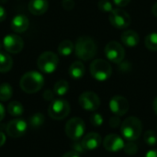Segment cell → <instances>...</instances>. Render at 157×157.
<instances>
[{
    "instance_id": "cell-18",
    "label": "cell",
    "mask_w": 157,
    "mask_h": 157,
    "mask_svg": "<svg viewBox=\"0 0 157 157\" xmlns=\"http://www.w3.org/2000/svg\"><path fill=\"white\" fill-rule=\"evenodd\" d=\"M121 42L128 47H135L140 42L139 34L132 29H127L123 31L121 36Z\"/></svg>"
},
{
    "instance_id": "cell-24",
    "label": "cell",
    "mask_w": 157,
    "mask_h": 157,
    "mask_svg": "<svg viewBox=\"0 0 157 157\" xmlns=\"http://www.w3.org/2000/svg\"><path fill=\"white\" fill-rule=\"evenodd\" d=\"M69 90V84L65 80H59L55 83L53 86V92L57 96H64Z\"/></svg>"
},
{
    "instance_id": "cell-43",
    "label": "cell",
    "mask_w": 157,
    "mask_h": 157,
    "mask_svg": "<svg viewBox=\"0 0 157 157\" xmlns=\"http://www.w3.org/2000/svg\"><path fill=\"white\" fill-rule=\"evenodd\" d=\"M2 46H3V44L1 43V41H0V52H1V49H2Z\"/></svg>"
},
{
    "instance_id": "cell-6",
    "label": "cell",
    "mask_w": 157,
    "mask_h": 157,
    "mask_svg": "<svg viewBox=\"0 0 157 157\" xmlns=\"http://www.w3.org/2000/svg\"><path fill=\"white\" fill-rule=\"evenodd\" d=\"M70 110V105L65 99L57 98L51 102L48 109V113L52 119L60 121L66 118L69 115Z\"/></svg>"
},
{
    "instance_id": "cell-39",
    "label": "cell",
    "mask_w": 157,
    "mask_h": 157,
    "mask_svg": "<svg viewBox=\"0 0 157 157\" xmlns=\"http://www.w3.org/2000/svg\"><path fill=\"white\" fill-rule=\"evenodd\" d=\"M5 113H6L5 107L0 103V121H3V119L5 118Z\"/></svg>"
},
{
    "instance_id": "cell-22",
    "label": "cell",
    "mask_w": 157,
    "mask_h": 157,
    "mask_svg": "<svg viewBox=\"0 0 157 157\" xmlns=\"http://www.w3.org/2000/svg\"><path fill=\"white\" fill-rule=\"evenodd\" d=\"M23 106L18 101H12L7 106V112L14 117H19L23 114Z\"/></svg>"
},
{
    "instance_id": "cell-28",
    "label": "cell",
    "mask_w": 157,
    "mask_h": 157,
    "mask_svg": "<svg viewBox=\"0 0 157 157\" xmlns=\"http://www.w3.org/2000/svg\"><path fill=\"white\" fill-rule=\"evenodd\" d=\"M123 150L126 155H134L138 152V145L134 143V141H128V143H126L124 144Z\"/></svg>"
},
{
    "instance_id": "cell-21",
    "label": "cell",
    "mask_w": 157,
    "mask_h": 157,
    "mask_svg": "<svg viewBox=\"0 0 157 157\" xmlns=\"http://www.w3.org/2000/svg\"><path fill=\"white\" fill-rule=\"evenodd\" d=\"M74 50H75V44L69 40H63L62 42H60L58 46V52L63 56L70 55L74 52Z\"/></svg>"
},
{
    "instance_id": "cell-25",
    "label": "cell",
    "mask_w": 157,
    "mask_h": 157,
    "mask_svg": "<svg viewBox=\"0 0 157 157\" xmlns=\"http://www.w3.org/2000/svg\"><path fill=\"white\" fill-rule=\"evenodd\" d=\"M144 44L146 48L150 51L156 52L157 51V32H153L148 34L145 37Z\"/></svg>"
},
{
    "instance_id": "cell-10",
    "label": "cell",
    "mask_w": 157,
    "mask_h": 157,
    "mask_svg": "<svg viewBox=\"0 0 157 157\" xmlns=\"http://www.w3.org/2000/svg\"><path fill=\"white\" fill-rule=\"evenodd\" d=\"M78 101L80 106L87 111H96L100 106V99L98 96L91 91L81 94Z\"/></svg>"
},
{
    "instance_id": "cell-38",
    "label": "cell",
    "mask_w": 157,
    "mask_h": 157,
    "mask_svg": "<svg viewBox=\"0 0 157 157\" xmlns=\"http://www.w3.org/2000/svg\"><path fill=\"white\" fill-rule=\"evenodd\" d=\"M144 157H157V150L156 149H154V150L148 151Z\"/></svg>"
},
{
    "instance_id": "cell-2",
    "label": "cell",
    "mask_w": 157,
    "mask_h": 157,
    "mask_svg": "<svg viewBox=\"0 0 157 157\" xmlns=\"http://www.w3.org/2000/svg\"><path fill=\"white\" fill-rule=\"evenodd\" d=\"M44 85L43 75L36 71H29L22 75L19 81L20 88L28 94H33L40 91Z\"/></svg>"
},
{
    "instance_id": "cell-37",
    "label": "cell",
    "mask_w": 157,
    "mask_h": 157,
    "mask_svg": "<svg viewBox=\"0 0 157 157\" xmlns=\"http://www.w3.org/2000/svg\"><path fill=\"white\" fill-rule=\"evenodd\" d=\"M62 157H80L79 154L75 152V151H71V152H68L66 153L65 155H63Z\"/></svg>"
},
{
    "instance_id": "cell-33",
    "label": "cell",
    "mask_w": 157,
    "mask_h": 157,
    "mask_svg": "<svg viewBox=\"0 0 157 157\" xmlns=\"http://www.w3.org/2000/svg\"><path fill=\"white\" fill-rule=\"evenodd\" d=\"M54 96H55V93L53 91H52V90H49V89L45 90L43 92V95H42L43 98L46 101H52V100H54Z\"/></svg>"
},
{
    "instance_id": "cell-7",
    "label": "cell",
    "mask_w": 157,
    "mask_h": 157,
    "mask_svg": "<svg viewBox=\"0 0 157 157\" xmlns=\"http://www.w3.org/2000/svg\"><path fill=\"white\" fill-rule=\"evenodd\" d=\"M86 124L80 118H73L69 120L65 125V133L73 141L79 140L85 133Z\"/></svg>"
},
{
    "instance_id": "cell-8",
    "label": "cell",
    "mask_w": 157,
    "mask_h": 157,
    "mask_svg": "<svg viewBox=\"0 0 157 157\" xmlns=\"http://www.w3.org/2000/svg\"><path fill=\"white\" fill-rule=\"evenodd\" d=\"M109 18L111 25L119 29H127L131 25V21H132L130 15L125 10L120 7L114 8L109 13Z\"/></svg>"
},
{
    "instance_id": "cell-42",
    "label": "cell",
    "mask_w": 157,
    "mask_h": 157,
    "mask_svg": "<svg viewBox=\"0 0 157 157\" xmlns=\"http://www.w3.org/2000/svg\"><path fill=\"white\" fill-rule=\"evenodd\" d=\"M152 12H153V14L155 15V17H157V2L153 6V7H152Z\"/></svg>"
},
{
    "instance_id": "cell-32",
    "label": "cell",
    "mask_w": 157,
    "mask_h": 157,
    "mask_svg": "<svg viewBox=\"0 0 157 157\" xmlns=\"http://www.w3.org/2000/svg\"><path fill=\"white\" fill-rule=\"evenodd\" d=\"M120 125H121V119L119 118V116H113V117L110 118V120H109V126L111 128L116 129V128L120 127Z\"/></svg>"
},
{
    "instance_id": "cell-23",
    "label": "cell",
    "mask_w": 157,
    "mask_h": 157,
    "mask_svg": "<svg viewBox=\"0 0 157 157\" xmlns=\"http://www.w3.org/2000/svg\"><path fill=\"white\" fill-rule=\"evenodd\" d=\"M13 96V88L8 83L0 85V101H6Z\"/></svg>"
},
{
    "instance_id": "cell-29",
    "label": "cell",
    "mask_w": 157,
    "mask_h": 157,
    "mask_svg": "<svg viewBox=\"0 0 157 157\" xmlns=\"http://www.w3.org/2000/svg\"><path fill=\"white\" fill-rule=\"evenodd\" d=\"M98 6L99 10L105 13H110L114 9L112 2H110L109 0H99V2L98 3Z\"/></svg>"
},
{
    "instance_id": "cell-4",
    "label": "cell",
    "mask_w": 157,
    "mask_h": 157,
    "mask_svg": "<svg viewBox=\"0 0 157 157\" xmlns=\"http://www.w3.org/2000/svg\"><path fill=\"white\" fill-rule=\"evenodd\" d=\"M90 74L98 81L103 82L108 80L111 74L112 68L110 63L103 59H96L90 64Z\"/></svg>"
},
{
    "instance_id": "cell-16",
    "label": "cell",
    "mask_w": 157,
    "mask_h": 157,
    "mask_svg": "<svg viewBox=\"0 0 157 157\" xmlns=\"http://www.w3.org/2000/svg\"><path fill=\"white\" fill-rule=\"evenodd\" d=\"M29 26V18L24 15H17L13 17L11 21V29L14 32L17 33H22L25 32Z\"/></svg>"
},
{
    "instance_id": "cell-3",
    "label": "cell",
    "mask_w": 157,
    "mask_h": 157,
    "mask_svg": "<svg viewBox=\"0 0 157 157\" xmlns=\"http://www.w3.org/2000/svg\"><path fill=\"white\" fill-rule=\"evenodd\" d=\"M143 132V124L136 117H129L122 123L121 127V135L127 141L137 140Z\"/></svg>"
},
{
    "instance_id": "cell-31",
    "label": "cell",
    "mask_w": 157,
    "mask_h": 157,
    "mask_svg": "<svg viewBox=\"0 0 157 157\" xmlns=\"http://www.w3.org/2000/svg\"><path fill=\"white\" fill-rule=\"evenodd\" d=\"M72 148H73V150L75 151V152H76V153H78V154H82V153H84L86 150H85V148H84V146H83V144H82V142H80L79 140H77V141H74V143L72 144Z\"/></svg>"
},
{
    "instance_id": "cell-30",
    "label": "cell",
    "mask_w": 157,
    "mask_h": 157,
    "mask_svg": "<svg viewBox=\"0 0 157 157\" xmlns=\"http://www.w3.org/2000/svg\"><path fill=\"white\" fill-rule=\"evenodd\" d=\"M90 122L95 127H99L103 124V117L100 113H93L90 116Z\"/></svg>"
},
{
    "instance_id": "cell-26",
    "label": "cell",
    "mask_w": 157,
    "mask_h": 157,
    "mask_svg": "<svg viewBox=\"0 0 157 157\" xmlns=\"http://www.w3.org/2000/svg\"><path fill=\"white\" fill-rule=\"evenodd\" d=\"M43 123H44V116L40 112L33 114L29 119V125L33 129L40 128Z\"/></svg>"
},
{
    "instance_id": "cell-40",
    "label": "cell",
    "mask_w": 157,
    "mask_h": 157,
    "mask_svg": "<svg viewBox=\"0 0 157 157\" xmlns=\"http://www.w3.org/2000/svg\"><path fill=\"white\" fill-rule=\"evenodd\" d=\"M5 143H6V135L2 132H0V147L3 146Z\"/></svg>"
},
{
    "instance_id": "cell-11",
    "label": "cell",
    "mask_w": 157,
    "mask_h": 157,
    "mask_svg": "<svg viewBox=\"0 0 157 157\" xmlns=\"http://www.w3.org/2000/svg\"><path fill=\"white\" fill-rule=\"evenodd\" d=\"M3 46L9 53H18L23 50L24 41L21 37L16 34H8L3 40Z\"/></svg>"
},
{
    "instance_id": "cell-19",
    "label": "cell",
    "mask_w": 157,
    "mask_h": 157,
    "mask_svg": "<svg viewBox=\"0 0 157 157\" xmlns=\"http://www.w3.org/2000/svg\"><path fill=\"white\" fill-rule=\"evenodd\" d=\"M86 68L82 62L75 61L69 67V75L73 79H80L85 75Z\"/></svg>"
},
{
    "instance_id": "cell-5",
    "label": "cell",
    "mask_w": 157,
    "mask_h": 157,
    "mask_svg": "<svg viewBox=\"0 0 157 157\" xmlns=\"http://www.w3.org/2000/svg\"><path fill=\"white\" fill-rule=\"evenodd\" d=\"M59 64V58L58 56L52 52H42L38 60L37 65L38 68L44 74H52L58 67Z\"/></svg>"
},
{
    "instance_id": "cell-35",
    "label": "cell",
    "mask_w": 157,
    "mask_h": 157,
    "mask_svg": "<svg viewBox=\"0 0 157 157\" xmlns=\"http://www.w3.org/2000/svg\"><path fill=\"white\" fill-rule=\"evenodd\" d=\"M130 2H131V0H113V3H114L118 7L126 6Z\"/></svg>"
},
{
    "instance_id": "cell-13",
    "label": "cell",
    "mask_w": 157,
    "mask_h": 157,
    "mask_svg": "<svg viewBox=\"0 0 157 157\" xmlns=\"http://www.w3.org/2000/svg\"><path fill=\"white\" fill-rule=\"evenodd\" d=\"M109 109L116 116H123L129 110V102L122 96H115L109 101Z\"/></svg>"
},
{
    "instance_id": "cell-1",
    "label": "cell",
    "mask_w": 157,
    "mask_h": 157,
    "mask_svg": "<svg viewBox=\"0 0 157 157\" xmlns=\"http://www.w3.org/2000/svg\"><path fill=\"white\" fill-rule=\"evenodd\" d=\"M97 44L95 40L88 36H81L75 44L76 56L82 61H89L97 54Z\"/></svg>"
},
{
    "instance_id": "cell-15",
    "label": "cell",
    "mask_w": 157,
    "mask_h": 157,
    "mask_svg": "<svg viewBox=\"0 0 157 157\" xmlns=\"http://www.w3.org/2000/svg\"><path fill=\"white\" fill-rule=\"evenodd\" d=\"M81 142H82L83 146L86 151H94L100 146V144L102 143V139L98 133L90 132V133L86 134L82 139Z\"/></svg>"
},
{
    "instance_id": "cell-14",
    "label": "cell",
    "mask_w": 157,
    "mask_h": 157,
    "mask_svg": "<svg viewBox=\"0 0 157 157\" xmlns=\"http://www.w3.org/2000/svg\"><path fill=\"white\" fill-rule=\"evenodd\" d=\"M124 141L123 139L119 136L118 134H109L105 137L103 141V146L104 148L111 153H117L123 149L124 147Z\"/></svg>"
},
{
    "instance_id": "cell-27",
    "label": "cell",
    "mask_w": 157,
    "mask_h": 157,
    "mask_svg": "<svg viewBox=\"0 0 157 157\" xmlns=\"http://www.w3.org/2000/svg\"><path fill=\"white\" fill-rule=\"evenodd\" d=\"M144 141L149 146H155L157 144V134L154 131H147L144 134Z\"/></svg>"
},
{
    "instance_id": "cell-36",
    "label": "cell",
    "mask_w": 157,
    "mask_h": 157,
    "mask_svg": "<svg viewBox=\"0 0 157 157\" xmlns=\"http://www.w3.org/2000/svg\"><path fill=\"white\" fill-rule=\"evenodd\" d=\"M6 17V11L2 6H0V22L4 21Z\"/></svg>"
},
{
    "instance_id": "cell-34",
    "label": "cell",
    "mask_w": 157,
    "mask_h": 157,
    "mask_svg": "<svg viewBox=\"0 0 157 157\" xmlns=\"http://www.w3.org/2000/svg\"><path fill=\"white\" fill-rule=\"evenodd\" d=\"M62 6L65 10H72L75 7V1L74 0H63Z\"/></svg>"
},
{
    "instance_id": "cell-20",
    "label": "cell",
    "mask_w": 157,
    "mask_h": 157,
    "mask_svg": "<svg viewBox=\"0 0 157 157\" xmlns=\"http://www.w3.org/2000/svg\"><path fill=\"white\" fill-rule=\"evenodd\" d=\"M13 66L12 57L5 52H0V73H6Z\"/></svg>"
},
{
    "instance_id": "cell-12",
    "label": "cell",
    "mask_w": 157,
    "mask_h": 157,
    "mask_svg": "<svg viewBox=\"0 0 157 157\" xmlns=\"http://www.w3.org/2000/svg\"><path fill=\"white\" fill-rule=\"evenodd\" d=\"M28 130V123L21 119L10 121L6 126V132L12 138L22 137Z\"/></svg>"
},
{
    "instance_id": "cell-9",
    "label": "cell",
    "mask_w": 157,
    "mask_h": 157,
    "mask_svg": "<svg viewBox=\"0 0 157 157\" xmlns=\"http://www.w3.org/2000/svg\"><path fill=\"white\" fill-rule=\"evenodd\" d=\"M105 55L109 61L114 63H121L125 58V50L118 41H109L105 47Z\"/></svg>"
},
{
    "instance_id": "cell-17",
    "label": "cell",
    "mask_w": 157,
    "mask_h": 157,
    "mask_svg": "<svg viewBox=\"0 0 157 157\" xmlns=\"http://www.w3.org/2000/svg\"><path fill=\"white\" fill-rule=\"evenodd\" d=\"M49 8L48 0H30L29 3V10L32 15H43Z\"/></svg>"
},
{
    "instance_id": "cell-41",
    "label": "cell",
    "mask_w": 157,
    "mask_h": 157,
    "mask_svg": "<svg viewBox=\"0 0 157 157\" xmlns=\"http://www.w3.org/2000/svg\"><path fill=\"white\" fill-rule=\"evenodd\" d=\"M153 109H154L155 113L157 115V97L155 98V100L153 102Z\"/></svg>"
}]
</instances>
